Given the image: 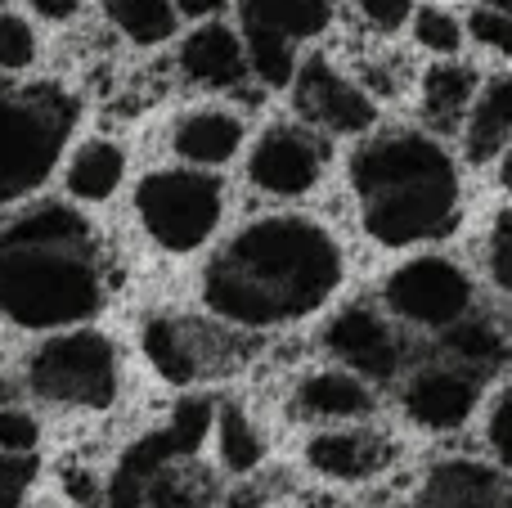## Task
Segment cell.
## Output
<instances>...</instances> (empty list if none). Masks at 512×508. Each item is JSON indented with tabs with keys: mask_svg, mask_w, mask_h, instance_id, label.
<instances>
[{
	"mask_svg": "<svg viewBox=\"0 0 512 508\" xmlns=\"http://www.w3.org/2000/svg\"><path fill=\"white\" fill-rule=\"evenodd\" d=\"M512 144V72L481 81L477 104L463 122V153L468 162H499Z\"/></svg>",
	"mask_w": 512,
	"mask_h": 508,
	"instance_id": "d6986e66",
	"label": "cell"
},
{
	"mask_svg": "<svg viewBox=\"0 0 512 508\" xmlns=\"http://www.w3.org/2000/svg\"><path fill=\"white\" fill-rule=\"evenodd\" d=\"M346 185L360 234L378 248H427L459 230L463 176L436 131L396 126L364 135L346 162Z\"/></svg>",
	"mask_w": 512,
	"mask_h": 508,
	"instance_id": "7a4b0ae2",
	"label": "cell"
},
{
	"mask_svg": "<svg viewBox=\"0 0 512 508\" xmlns=\"http://www.w3.org/2000/svg\"><path fill=\"white\" fill-rule=\"evenodd\" d=\"M319 347L328 360L355 369L373 387L400 383L409 374V342L400 324L382 311V302H346L319 329Z\"/></svg>",
	"mask_w": 512,
	"mask_h": 508,
	"instance_id": "9c48e42d",
	"label": "cell"
},
{
	"mask_svg": "<svg viewBox=\"0 0 512 508\" xmlns=\"http://www.w3.org/2000/svg\"><path fill=\"white\" fill-rule=\"evenodd\" d=\"M234 14H239V27H261V32H279L306 45L328 36L337 0H239Z\"/></svg>",
	"mask_w": 512,
	"mask_h": 508,
	"instance_id": "44dd1931",
	"label": "cell"
},
{
	"mask_svg": "<svg viewBox=\"0 0 512 508\" xmlns=\"http://www.w3.org/2000/svg\"><path fill=\"white\" fill-rule=\"evenodd\" d=\"M436 342H441V356L445 360H454V365L472 369V374H481V378L508 369V360H512L508 333L499 329V324L481 320V315H468V320H459L454 329H445Z\"/></svg>",
	"mask_w": 512,
	"mask_h": 508,
	"instance_id": "7402d4cb",
	"label": "cell"
},
{
	"mask_svg": "<svg viewBox=\"0 0 512 508\" xmlns=\"http://www.w3.org/2000/svg\"><path fill=\"white\" fill-rule=\"evenodd\" d=\"M477 72L459 59H436L418 81V108L427 131H463L472 104H477Z\"/></svg>",
	"mask_w": 512,
	"mask_h": 508,
	"instance_id": "ac0fdd59",
	"label": "cell"
},
{
	"mask_svg": "<svg viewBox=\"0 0 512 508\" xmlns=\"http://www.w3.org/2000/svg\"><path fill=\"white\" fill-rule=\"evenodd\" d=\"M126 176H131L126 144L90 135L63 162V198H72L77 207H108L126 189Z\"/></svg>",
	"mask_w": 512,
	"mask_h": 508,
	"instance_id": "e0dca14e",
	"label": "cell"
},
{
	"mask_svg": "<svg viewBox=\"0 0 512 508\" xmlns=\"http://www.w3.org/2000/svg\"><path fill=\"white\" fill-rule=\"evenodd\" d=\"M248 144V117L230 104H198L171 122L167 149L176 162L185 167H203V171H221Z\"/></svg>",
	"mask_w": 512,
	"mask_h": 508,
	"instance_id": "9a60e30c",
	"label": "cell"
},
{
	"mask_svg": "<svg viewBox=\"0 0 512 508\" xmlns=\"http://www.w3.org/2000/svg\"><path fill=\"white\" fill-rule=\"evenodd\" d=\"M23 392L68 414H104L122 401V347L113 333L81 324L41 338L23 360Z\"/></svg>",
	"mask_w": 512,
	"mask_h": 508,
	"instance_id": "8992f818",
	"label": "cell"
},
{
	"mask_svg": "<svg viewBox=\"0 0 512 508\" xmlns=\"http://www.w3.org/2000/svg\"><path fill=\"white\" fill-rule=\"evenodd\" d=\"M230 194L221 171L203 167H149L131 189V216L162 257H198L225 230Z\"/></svg>",
	"mask_w": 512,
	"mask_h": 508,
	"instance_id": "5b68a950",
	"label": "cell"
},
{
	"mask_svg": "<svg viewBox=\"0 0 512 508\" xmlns=\"http://www.w3.org/2000/svg\"><path fill=\"white\" fill-rule=\"evenodd\" d=\"M176 68H180V77H185L189 86L216 90V95H230V90H239L243 81H252L243 32L234 23H225V18L194 23L185 36H180Z\"/></svg>",
	"mask_w": 512,
	"mask_h": 508,
	"instance_id": "5bb4252c",
	"label": "cell"
},
{
	"mask_svg": "<svg viewBox=\"0 0 512 508\" xmlns=\"http://www.w3.org/2000/svg\"><path fill=\"white\" fill-rule=\"evenodd\" d=\"M41 437L45 428L32 405H0V455H36Z\"/></svg>",
	"mask_w": 512,
	"mask_h": 508,
	"instance_id": "f1b7e54d",
	"label": "cell"
},
{
	"mask_svg": "<svg viewBox=\"0 0 512 508\" xmlns=\"http://www.w3.org/2000/svg\"><path fill=\"white\" fill-rule=\"evenodd\" d=\"M108 23L117 27V36L140 50L167 45L180 32V9L176 0H104Z\"/></svg>",
	"mask_w": 512,
	"mask_h": 508,
	"instance_id": "cb8c5ba5",
	"label": "cell"
},
{
	"mask_svg": "<svg viewBox=\"0 0 512 508\" xmlns=\"http://www.w3.org/2000/svg\"><path fill=\"white\" fill-rule=\"evenodd\" d=\"M504 482L495 468L472 459H445L432 468L418 508H504Z\"/></svg>",
	"mask_w": 512,
	"mask_h": 508,
	"instance_id": "ffe728a7",
	"label": "cell"
},
{
	"mask_svg": "<svg viewBox=\"0 0 512 508\" xmlns=\"http://www.w3.org/2000/svg\"><path fill=\"white\" fill-rule=\"evenodd\" d=\"M77 126V99L59 86L0 81V212L36 198L59 171Z\"/></svg>",
	"mask_w": 512,
	"mask_h": 508,
	"instance_id": "277c9868",
	"label": "cell"
},
{
	"mask_svg": "<svg viewBox=\"0 0 512 508\" xmlns=\"http://www.w3.org/2000/svg\"><path fill=\"white\" fill-rule=\"evenodd\" d=\"M108 275L95 239L36 243L0 234V320L18 333L50 338L99 320Z\"/></svg>",
	"mask_w": 512,
	"mask_h": 508,
	"instance_id": "3957f363",
	"label": "cell"
},
{
	"mask_svg": "<svg viewBox=\"0 0 512 508\" xmlns=\"http://www.w3.org/2000/svg\"><path fill=\"white\" fill-rule=\"evenodd\" d=\"M351 275L346 243L324 216L279 207L243 221L198 279V302L221 329L279 333L337 302Z\"/></svg>",
	"mask_w": 512,
	"mask_h": 508,
	"instance_id": "6da1fadb",
	"label": "cell"
},
{
	"mask_svg": "<svg viewBox=\"0 0 512 508\" xmlns=\"http://www.w3.org/2000/svg\"><path fill=\"white\" fill-rule=\"evenodd\" d=\"M378 302L400 329L441 338L445 329H454L477 311V284L463 261L445 257V252H418L382 275Z\"/></svg>",
	"mask_w": 512,
	"mask_h": 508,
	"instance_id": "52a82bcc",
	"label": "cell"
},
{
	"mask_svg": "<svg viewBox=\"0 0 512 508\" xmlns=\"http://www.w3.org/2000/svg\"><path fill=\"white\" fill-rule=\"evenodd\" d=\"M243 176L252 194L270 203H301L328 176V135H319L301 117L265 122L243 153Z\"/></svg>",
	"mask_w": 512,
	"mask_h": 508,
	"instance_id": "ba28073f",
	"label": "cell"
},
{
	"mask_svg": "<svg viewBox=\"0 0 512 508\" xmlns=\"http://www.w3.org/2000/svg\"><path fill=\"white\" fill-rule=\"evenodd\" d=\"M81 9H86V0H27V14L41 18V23H54V27L77 23Z\"/></svg>",
	"mask_w": 512,
	"mask_h": 508,
	"instance_id": "836d02e7",
	"label": "cell"
},
{
	"mask_svg": "<svg viewBox=\"0 0 512 508\" xmlns=\"http://www.w3.org/2000/svg\"><path fill=\"white\" fill-rule=\"evenodd\" d=\"M355 9H360L364 27L378 36H396L400 27L414 23L418 14V0H355Z\"/></svg>",
	"mask_w": 512,
	"mask_h": 508,
	"instance_id": "1f68e13d",
	"label": "cell"
},
{
	"mask_svg": "<svg viewBox=\"0 0 512 508\" xmlns=\"http://www.w3.org/2000/svg\"><path fill=\"white\" fill-rule=\"evenodd\" d=\"M504 508H512V491H508V495H504Z\"/></svg>",
	"mask_w": 512,
	"mask_h": 508,
	"instance_id": "8d00e7d4",
	"label": "cell"
},
{
	"mask_svg": "<svg viewBox=\"0 0 512 508\" xmlns=\"http://www.w3.org/2000/svg\"><path fill=\"white\" fill-rule=\"evenodd\" d=\"M468 36L481 50L512 59V0H477L468 9Z\"/></svg>",
	"mask_w": 512,
	"mask_h": 508,
	"instance_id": "83f0119b",
	"label": "cell"
},
{
	"mask_svg": "<svg viewBox=\"0 0 512 508\" xmlns=\"http://www.w3.org/2000/svg\"><path fill=\"white\" fill-rule=\"evenodd\" d=\"M490 275L504 293H512V212L499 216L495 234H490Z\"/></svg>",
	"mask_w": 512,
	"mask_h": 508,
	"instance_id": "d6a6232c",
	"label": "cell"
},
{
	"mask_svg": "<svg viewBox=\"0 0 512 508\" xmlns=\"http://www.w3.org/2000/svg\"><path fill=\"white\" fill-rule=\"evenodd\" d=\"M41 59L36 23L18 9H0V77H23Z\"/></svg>",
	"mask_w": 512,
	"mask_h": 508,
	"instance_id": "4316f807",
	"label": "cell"
},
{
	"mask_svg": "<svg viewBox=\"0 0 512 508\" xmlns=\"http://www.w3.org/2000/svg\"><path fill=\"white\" fill-rule=\"evenodd\" d=\"M230 5H239V0H176L180 18H189V23H207V18H221Z\"/></svg>",
	"mask_w": 512,
	"mask_h": 508,
	"instance_id": "e575fe53",
	"label": "cell"
},
{
	"mask_svg": "<svg viewBox=\"0 0 512 508\" xmlns=\"http://www.w3.org/2000/svg\"><path fill=\"white\" fill-rule=\"evenodd\" d=\"M212 338L203 324L176 320V315H149L140 329V351L149 369L171 387H194L212 374Z\"/></svg>",
	"mask_w": 512,
	"mask_h": 508,
	"instance_id": "2e32d148",
	"label": "cell"
},
{
	"mask_svg": "<svg viewBox=\"0 0 512 508\" xmlns=\"http://www.w3.org/2000/svg\"><path fill=\"white\" fill-rule=\"evenodd\" d=\"M409 32H414L418 50L436 54V59H454L463 50V41H468V18L450 14L445 5H418Z\"/></svg>",
	"mask_w": 512,
	"mask_h": 508,
	"instance_id": "484cf974",
	"label": "cell"
},
{
	"mask_svg": "<svg viewBox=\"0 0 512 508\" xmlns=\"http://www.w3.org/2000/svg\"><path fill=\"white\" fill-rule=\"evenodd\" d=\"M391 437L369 423H337V428H310L301 446V464L333 486H364L391 468Z\"/></svg>",
	"mask_w": 512,
	"mask_h": 508,
	"instance_id": "4fadbf2b",
	"label": "cell"
},
{
	"mask_svg": "<svg viewBox=\"0 0 512 508\" xmlns=\"http://www.w3.org/2000/svg\"><path fill=\"white\" fill-rule=\"evenodd\" d=\"M481 383H486L481 374L445 356L427 360V365H409V374L400 378V414L418 432H459L477 414Z\"/></svg>",
	"mask_w": 512,
	"mask_h": 508,
	"instance_id": "8fae6325",
	"label": "cell"
},
{
	"mask_svg": "<svg viewBox=\"0 0 512 508\" xmlns=\"http://www.w3.org/2000/svg\"><path fill=\"white\" fill-rule=\"evenodd\" d=\"M36 486V455H0V508H23Z\"/></svg>",
	"mask_w": 512,
	"mask_h": 508,
	"instance_id": "4dcf8cb0",
	"label": "cell"
},
{
	"mask_svg": "<svg viewBox=\"0 0 512 508\" xmlns=\"http://www.w3.org/2000/svg\"><path fill=\"white\" fill-rule=\"evenodd\" d=\"M499 185H504L508 198H512V149L504 153V158H499Z\"/></svg>",
	"mask_w": 512,
	"mask_h": 508,
	"instance_id": "d590c367",
	"label": "cell"
},
{
	"mask_svg": "<svg viewBox=\"0 0 512 508\" xmlns=\"http://www.w3.org/2000/svg\"><path fill=\"white\" fill-rule=\"evenodd\" d=\"M292 108L328 140H364L378 131V95L360 77L337 68L328 54L301 59V72L292 81Z\"/></svg>",
	"mask_w": 512,
	"mask_h": 508,
	"instance_id": "30bf717a",
	"label": "cell"
},
{
	"mask_svg": "<svg viewBox=\"0 0 512 508\" xmlns=\"http://www.w3.org/2000/svg\"><path fill=\"white\" fill-rule=\"evenodd\" d=\"M486 446L495 455V464L512 473V383L499 387V396L486 410Z\"/></svg>",
	"mask_w": 512,
	"mask_h": 508,
	"instance_id": "f546056e",
	"label": "cell"
},
{
	"mask_svg": "<svg viewBox=\"0 0 512 508\" xmlns=\"http://www.w3.org/2000/svg\"><path fill=\"white\" fill-rule=\"evenodd\" d=\"M212 441H216V459L230 477H252L265 464L270 446H265V432L256 428V419L243 410L239 401H221L212 419Z\"/></svg>",
	"mask_w": 512,
	"mask_h": 508,
	"instance_id": "603a6c76",
	"label": "cell"
},
{
	"mask_svg": "<svg viewBox=\"0 0 512 508\" xmlns=\"http://www.w3.org/2000/svg\"><path fill=\"white\" fill-rule=\"evenodd\" d=\"M243 32V45H248V68H252V81L261 90H292L301 72V54H297V41L279 32H261V27H239Z\"/></svg>",
	"mask_w": 512,
	"mask_h": 508,
	"instance_id": "d4e9b609",
	"label": "cell"
},
{
	"mask_svg": "<svg viewBox=\"0 0 512 508\" xmlns=\"http://www.w3.org/2000/svg\"><path fill=\"white\" fill-rule=\"evenodd\" d=\"M288 414L310 428H337V423H373L378 414V387L360 378L355 369L337 365H310L292 378L288 387Z\"/></svg>",
	"mask_w": 512,
	"mask_h": 508,
	"instance_id": "7c38bea8",
	"label": "cell"
}]
</instances>
